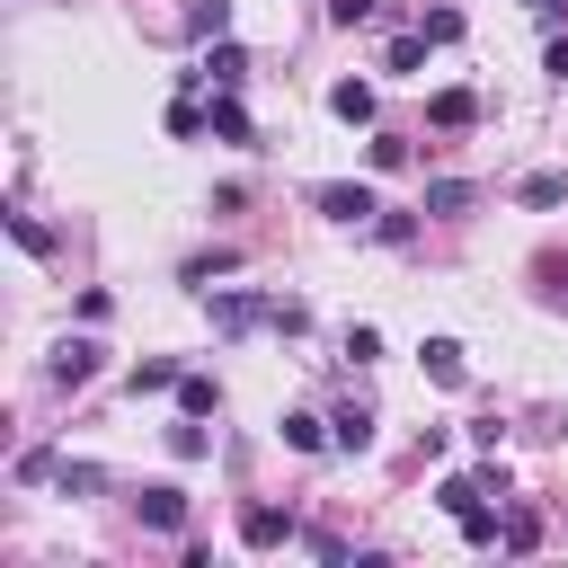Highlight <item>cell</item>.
Returning <instances> with one entry per match:
<instances>
[{
    "label": "cell",
    "instance_id": "obj_1",
    "mask_svg": "<svg viewBox=\"0 0 568 568\" xmlns=\"http://www.w3.org/2000/svg\"><path fill=\"white\" fill-rule=\"evenodd\" d=\"M89 373H98V337H62V346H53V364H44V382H53V390H80Z\"/></svg>",
    "mask_w": 568,
    "mask_h": 568
},
{
    "label": "cell",
    "instance_id": "obj_2",
    "mask_svg": "<svg viewBox=\"0 0 568 568\" xmlns=\"http://www.w3.org/2000/svg\"><path fill=\"white\" fill-rule=\"evenodd\" d=\"M311 204H320L328 222H373V213H382V195H373V186H346V178H337V186H320Z\"/></svg>",
    "mask_w": 568,
    "mask_h": 568
},
{
    "label": "cell",
    "instance_id": "obj_3",
    "mask_svg": "<svg viewBox=\"0 0 568 568\" xmlns=\"http://www.w3.org/2000/svg\"><path fill=\"white\" fill-rule=\"evenodd\" d=\"M142 524H151V532H186V488H178V479H151V488H142Z\"/></svg>",
    "mask_w": 568,
    "mask_h": 568
},
{
    "label": "cell",
    "instance_id": "obj_4",
    "mask_svg": "<svg viewBox=\"0 0 568 568\" xmlns=\"http://www.w3.org/2000/svg\"><path fill=\"white\" fill-rule=\"evenodd\" d=\"M257 320H275V302H266V293H213V328H231V337H240V328H257Z\"/></svg>",
    "mask_w": 568,
    "mask_h": 568
},
{
    "label": "cell",
    "instance_id": "obj_5",
    "mask_svg": "<svg viewBox=\"0 0 568 568\" xmlns=\"http://www.w3.org/2000/svg\"><path fill=\"white\" fill-rule=\"evenodd\" d=\"M240 541H248V550H284V541H293V515H284V506H248V515H240Z\"/></svg>",
    "mask_w": 568,
    "mask_h": 568
},
{
    "label": "cell",
    "instance_id": "obj_6",
    "mask_svg": "<svg viewBox=\"0 0 568 568\" xmlns=\"http://www.w3.org/2000/svg\"><path fill=\"white\" fill-rule=\"evenodd\" d=\"M328 115L337 124H373V80H337L328 89Z\"/></svg>",
    "mask_w": 568,
    "mask_h": 568
},
{
    "label": "cell",
    "instance_id": "obj_7",
    "mask_svg": "<svg viewBox=\"0 0 568 568\" xmlns=\"http://www.w3.org/2000/svg\"><path fill=\"white\" fill-rule=\"evenodd\" d=\"M417 355H426V382H444V390H462V373H470V364H462V346H453V337H426Z\"/></svg>",
    "mask_w": 568,
    "mask_h": 568
},
{
    "label": "cell",
    "instance_id": "obj_8",
    "mask_svg": "<svg viewBox=\"0 0 568 568\" xmlns=\"http://www.w3.org/2000/svg\"><path fill=\"white\" fill-rule=\"evenodd\" d=\"M195 80H213V89H240V80H248V53H240V44H213Z\"/></svg>",
    "mask_w": 568,
    "mask_h": 568
},
{
    "label": "cell",
    "instance_id": "obj_9",
    "mask_svg": "<svg viewBox=\"0 0 568 568\" xmlns=\"http://www.w3.org/2000/svg\"><path fill=\"white\" fill-rule=\"evenodd\" d=\"M426 115H435L444 133H462V124L479 115V98H470V89H435V98H426Z\"/></svg>",
    "mask_w": 568,
    "mask_h": 568
},
{
    "label": "cell",
    "instance_id": "obj_10",
    "mask_svg": "<svg viewBox=\"0 0 568 568\" xmlns=\"http://www.w3.org/2000/svg\"><path fill=\"white\" fill-rule=\"evenodd\" d=\"M178 408H186V417H213V408H222V382H213V373H178Z\"/></svg>",
    "mask_w": 568,
    "mask_h": 568
},
{
    "label": "cell",
    "instance_id": "obj_11",
    "mask_svg": "<svg viewBox=\"0 0 568 568\" xmlns=\"http://www.w3.org/2000/svg\"><path fill=\"white\" fill-rule=\"evenodd\" d=\"M284 444H293V453H328L337 435H328V417H311V408H293V417H284Z\"/></svg>",
    "mask_w": 568,
    "mask_h": 568
},
{
    "label": "cell",
    "instance_id": "obj_12",
    "mask_svg": "<svg viewBox=\"0 0 568 568\" xmlns=\"http://www.w3.org/2000/svg\"><path fill=\"white\" fill-rule=\"evenodd\" d=\"M328 435H337V453H373V408H337Z\"/></svg>",
    "mask_w": 568,
    "mask_h": 568
},
{
    "label": "cell",
    "instance_id": "obj_13",
    "mask_svg": "<svg viewBox=\"0 0 568 568\" xmlns=\"http://www.w3.org/2000/svg\"><path fill=\"white\" fill-rule=\"evenodd\" d=\"M213 133H222V142H248V106H240V98H231V89H222V98H213Z\"/></svg>",
    "mask_w": 568,
    "mask_h": 568
},
{
    "label": "cell",
    "instance_id": "obj_14",
    "mask_svg": "<svg viewBox=\"0 0 568 568\" xmlns=\"http://www.w3.org/2000/svg\"><path fill=\"white\" fill-rule=\"evenodd\" d=\"M470 195H479V186H470V178H435V186H426V213H462V204H470Z\"/></svg>",
    "mask_w": 568,
    "mask_h": 568
},
{
    "label": "cell",
    "instance_id": "obj_15",
    "mask_svg": "<svg viewBox=\"0 0 568 568\" xmlns=\"http://www.w3.org/2000/svg\"><path fill=\"white\" fill-rule=\"evenodd\" d=\"M142 390H178V364H169V355H142V364H133V399H142Z\"/></svg>",
    "mask_w": 568,
    "mask_h": 568
},
{
    "label": "cell",
    "instance_id": "obj_16",
    "mask_svg": "<svg viewBox=\"0 0 568 568\" xmlns=\"http://www.w3.org/2000/svg\"><path fill=\"white\" fill-rule=\"evenodd\" d=\"M497 541H506V550H532V541H541V515H532V506H515V515L497 524Z\"/></svg>",
    "mask_w": 568,
    "mask_h": 568
},
{
    "label": "cell",
    "instance_id": "obj_17",
    "mask_svg": "<svg viewBox=\"0 0 568 568\" xmlns=\"http://www.w3.org/2000/svg\"><path fill=\"white\" fill-rule=\"evenodd\" d=\"M186 27H195V36H231V0H195Z\"/></svg>",
    "mask_w": 568,
    "mask_h": 568
},
{
    "label": "cell",
    "instance_id": "obj_18",
    "mask_svg": "<svg viewBox=\"0 0 568 568\" xmlns=\"http://www.w3.org/2000/svg\"><path fill=\"white\" fill-rule=\"evenodd\" d=\"M417 36H426V44H453V36H462V9H426Z\"/></svg>",
    "mask_w": 568,
    "mask_h": 568
},
{
    "label": "cell",
    "instance_id": "obj_19",
    "mask_svg": "<svg viewBox=\"0 0 568 568\" xmlns=\"http://www.w3.org/2000/svg\"><path fill=\"white\" fill-rule=\"evenodd\" d=\"M204 124H213V115H204V106H195V98H178V106H169V133H178V142H195V133H204Z\"/></svg>",
    "mask_w": 568,
    "mask_h": 568
},
{
    "label": "cell",
    "instance_id": "obj_20",
    "mask_svg": "<svg viewBox=\"0 0 568 568\" xmlns=\"http://www.w3.org/2000/svg\"><path fill=\"white\" fill-rule=\"evenodd\" d=\"M435 497H444V515H470V506H479V497H488V488H479V479H444V488H435Z\"/></svg>",
    "mask_w": 568,
    "mask_h": 568
},
{
    "label": "cell",
    "instance_id": "obj_21",
    "mask_svg": "<svg viewBox=\"0 0 568 568\" xmlns=\"http://www.w3.org/2000/svg\"><path fill=\"white\" fill-rule=\"evenodd\" d=\"M559 195H568V178H559V169H541V178H524V204H559Z\"/></svg>",
    "mask_w": 568,
    "mask_h": 568
},
{
    "label": "cell",
    "instance_id": "obj_22",
    "mask_svg": "<svg viewBox=\"0 0 568 568\" xmlns=\"http://www.w3.org/2000/svg\"><path fill=\"white\" fill-rule=\"evenodd\" d=\"M53 479H62V497H89V488H98V462H62Z\"/></svg>",
    "mask_w": 568,
    "mask_h": 568
},
{
    "label": "cell",
    "instance_id": "obj_23",
    "mask_svg": "<svg viewBox=\"0 0 568 568\" xmlns=\"http://www.w3.org/2000/svg\"><path fill=\"white\" fill-rule=\"evenodd\" d=\"M426 62V36H390V71H417Z\"/></svg>",
    "mask_w": 568,
    "mask_h": 568
},
{
    "label": "cell",
    "instance_id": "obj_24",
    "mask_svg": "<svg viewBox=\"0 0 568 568\" xmlns=\"http://www.w3.org/2000/svg\"><path fill=\"white\" fill-rule=\"evenodd\" d=\"M231 266H240V257H231V248H204V257H195V266H186V284H204V275H231Z\"/></svg>",
    "mask_w": 568,
    "mask_h": 568
},
{
    "label": "cell",
    "instance_id": "obj_25",
    "mask_svg": "<svg viewBox=\"0 0 568 568\" xmlns=\"http://www.w3.org/2000/svg\"><path fill=\"white\" fill-rule=\"evenodd\" d=\"M169 453H178V462H195V453H204V426H195V417H186V426H169Z\"/></svg>",
    "mask_w": 568,
    "mask_h": 568
},
{
    "label": "cell",
    "instance_id": "obj_26",
    "mask_svg": "<svg viewBox=\"0 0 568 568\" xmlns=\"http://www.w3.org/2000/svg\"><path fill=\"white\" fill-rule=\"evenodd\" d=\"M53 470H62V462H53L44 444H36V453H18V479H27V488H36V479H53Z\"/></svg>",
    "mask_w": 568,
    "mask_h": 568
},
{
    "label": "cell",
    "instance_id": "obj_27",
    "mask_svg": "<svg viewBox=\"0 0 568 568\" xmlns=\"http://www.w3.org/2000/svg\"><path fill=\"white\" fill-rule=\"evenodd\" d=\"M328 18L337 27H364V18H382V0H328Z\"/></svg>",
    "mask_w": 568,
    "mask_h": 568
},
{
    "label": "cell",
    "instance_id": "obj_28",
    "mask_svg": "<svg viewBox=\"0 0 568 568\" xmlns=\"http://www.w3.org/2000/svg\"><path fill=\"white\" fill-rule=\"evenodd\" d=\"M541 71H550V80H568V36H550V53H541Z\"/></svg>",
    "mask_w": 568,
    "mask_h": 568
},
{
    "label": "cell",
    "instance_id": "obj_29",
    "mask_svg": "<svg viewBox=\"0 0 568 568\" xmlns=\"http://www.w3.org/2000/svg\"><path fill=\"white\" fill-rule=\"evenodd\" d=\"M532 9H541V18H550V9H559V0H532Z\"/></svg>",
    "mask_w": 568,
    "mask_h": 568
}]
</instances>
